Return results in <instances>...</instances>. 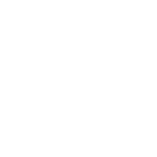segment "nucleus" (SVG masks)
Segmentation results:
<instances>
[]
</instances>
